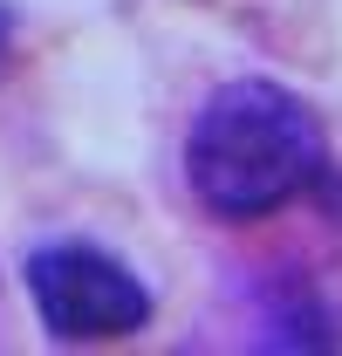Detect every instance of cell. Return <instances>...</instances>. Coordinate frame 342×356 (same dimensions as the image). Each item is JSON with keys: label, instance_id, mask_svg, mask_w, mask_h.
<instances>
[{"label": "cell", "instance_id": "3", "mask_svg": "<svg viewBox=\"0 0 342 356\" xmlns=\"http://www.w3.org/2000/svg\"><path fill=\"white\" fill-rule=\"evenodd\" d=\"M322 185H329V213L342 220V165H329V172H322Z\"/></svg>", "mask_w": 342, "mask_h": 356}, {"label": "cell", "instance_id": "2", "mask_svg": "<svg viewBox=\"0 0 342 356\" xmlns=\"http://www.w3.org/2000/svg\"><path fill=\"white\" fill-rule=\"evenodd\" d=\"M28 302L55 343H124L151 322V288L89 240H48L28 254Z\"/></svg>", "mask_w": 342, "mask_h": 356}, {"label": "cell", "instance_id": "4", "mask_svg": "<svg viewBox=\"0 0 342 356\" xmlns=\"http://www.w3.org/2000/svg\"><path fill=\"white\" fill-rule=\"evenodd\" d=\"M0 42H7V7H0Z\"/></svg>", "mask_w": 342, "mask_h": 356}, {"label": "cell", "instance_id": "1", "mask_svg": "<svg viewBox=\"0 0 342 356\" xmlns=\"http://www.w3.org/2000/svg\"><path fill=\"white\" fill-rule=\"evenodd\" d=\"M322 172H329L322 117L267 76L219 83L185 131V185L226 226H254L295 206L301 192L322 185Z\"/></svg>", "mask_w": 342, "mask_h": 356}]
</instances>
